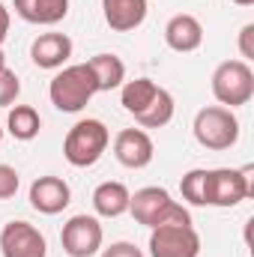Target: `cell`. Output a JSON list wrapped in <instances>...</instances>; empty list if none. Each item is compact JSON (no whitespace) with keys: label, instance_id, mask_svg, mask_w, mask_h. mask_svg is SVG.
<instances>
[{"label":"cell","instance_id":"cell-1","mask_svg":"<svg viewBox=\"0 0 254 257\" xmlns=\"http://www.w3.org/2000/svg\"><path fill=\"white\" fill-rule=\"evenodd\" d=\"M129 212L144 227H168V224H191V212L177 203L168 189L162 186H144L129 197Z\"/></svg>","mask_w":254,"mask_h":257},{"label":"cell","instance_id":"cell-2","mask_svg":"<svg viewBox=\"0 0 254 257\" xmlns=\"http://www.w3.org/2000/svg\"><path fill=\"white\" fill-rule=\"evenodd\" d=\"M99 93L96 87V78L90 72L87 63H75L66 66L63 72H57L48 84V96H51V105L63 114H78L81 108L90 105V99Z\"/></svg>","mask_w":254,"mask_h":257},{"label":"cell","instance_id":"cell-3","mask_svg":"<svg viewBox=\"0 0 254 257\" xmlns=\"http://www.w3.org/2000/svg\"><path fill=\"white\" fill-rule=\"evenodd\" d=\"M108 144H111L108 126H105L102 120L87 117V120H78L75 126L66 132L63 156L72 168H93V165L105 156Z\"/></svg>","mask_w":254,"mask_h":257},{"label":"cell","instance_id":"cell-4","mask_svg":"<svg viewBox=\"0 0 254 257\" xmlns=\"http://www.w3.org/2000/svg\"><path fill=\"white\" fill-rule=\"evenodd\" d=\"M251 194H254L251 168H215V171H206V180H203V203L206 206L230 209V206L242 203Z\"/></svg>","mask_w":254,"mask_h":257},{"label":"cell","instance_id":"cell-5","mask_svg":"<svg viewBox=\"0 0 254 257\" xmlns=\"http://www.w3.org/2000/svg\"><path fill=\"white\" fill-rule=\"evenodd\" d=\"M194 141L206 150H230L239 141V120L224 105H206L194 114Z\"/></svg>","mask_w":254,"mask_h":257},{"label":"cell","instance_id":"cell-6","mask_svg":"<svg viewBox=\"0 0 254 257\" xmlns=\"http://www.w3.org/2000/svg\"><path fill=\"white\" fill-rule=\"evenodd\" d=\"M212 96L224 108H242L254 96V69L245 60H224L212 72Z\"/></svg>","mask_w":254,"mask_h":257},{"label":"cell","instance_id":"cell-7","mask_svg":"<svg viewBox=\"0 0 254 257\" xmlns=\"http://www.w3.org/2000/svg\"><path fill=\"white\" fill-rule=\"evenodd\" d=\"M150 257H200V233L191 224L150 230Z\"/></svg>","mask_w":254,"mask_h":257},{"label":"cell","instance_id":"cell-8","mask_svg":"<svg viewBox=\"0 0 254 257\" xmlns=\"http://www.w3.org/2000/svg\"><path fill=\"white\" fill-rule=\"evenodd\" d=\"M102 224L96 215H72L60 230V245L69 257H93L102 248Z\"/></svg>","mask_w":254,"mask_h":257},{"label":"cell","instance_id":"cell-9","mask_svg":"<svg viewBox=\"0 0 254 257\" xmlns=\"http://www.w3.org/2000/svg\"><path fill=\"white\" fill-rule=\"evenodd\" d=\"M3 257H48V242L30 221H9L0 230Z\"/></svg>","mask_w":254,"mask_h":257},{"label":"cell","instance_id":"cell-10","mask_svg":"<svg viewBox=\"0 0 254 257\" xmlns=\"http://www.w3.org/2000/svg\"><path fill=\"white\" fill-rule=\"evenodd\" d=\"M114 156H117V162H120L123 168L141 171V168H147V165L153 162L156 144H153V138H150L144 128H123V132H117V138H114Z\"/></svg>","mask_w":254,"mask_h":257},{"label":"cell","instance_id":"cell-11","mask_svg":"<svg viewBox=\"0 0 254 257\" xmlns=\"http://www.w3.org/2000/svg\"><path fill=\"white\" fill-rule=\"evenodd\" d=\"M72 203V189L63 177H36L30 186V206L42 215H57Z\"/></svg>","mask_w":254,"mask_h":257},{"label":"cell","instance_id":"cell-12","mask_svg":"<svg viewBox=\"0 0 254 257\" xmlns=\"http://www.w3.org/2000/svg\"><path fill=\"white\" fill-rule=\"evenodd\" d=\"M165 42L171 51L177 54H189V51H197L203 45V24L189 15V12H180L174 15L168 24H165Z\"/></svg>","mask_w":254,"mask_h":257},{"label":"cell","instance_id":"cell-13","mask_svg":"<svg viewBox=\"0 0 254 257\" xmlns=\"http://www.w3.org/2000/svg\"><path fill=\"white\" fill-rule=\"evenodd\" d=\"M147 9L150 3L147 0H102V15H105V24L117 33H129V30H138L147 18Z\"/></svg>","mask_w":254,"mask_h":257},{"label":"cell","instance_id":"cell-14","mask_svg":"<svg viewBox=\"0 0 254 257\" xmlns=\"http://www.w3.org/2000/svg\"><path fill=\"white\" fill-rule=\"evenodd\" d=\"M72 57V39L66 33H42L30 45V60L39 69H60Z\"/></svg>","mask_w":254,"mask_h":257},{"label":"cell","instance_id":"cell-15","mask_svg":"<svg viewBox=\"0 0 254 257\" xmlns=\"http://www.w3.org/2000/svg\"><path fill=\"white\" fill-rule=\"evenodd\" d=\"M18 18H24L27 24H60L69 15V0H12Z\"/></svg>","mask_w":254,"mask_h":257},{"label":"cell","instance_id":"cell-16","mask_svg":"<svg viewBox=\"0 0 254 257\" xmlns=\"http://www.w3.org/2000/svg\"><path fill=\"white\" fill-rule=\"evenodd\" d=\"M129 197H132V192L117 180L99 183L93 192V209L102 218H120L123 212H129Z\"/></svg>","mask_w":254,"mask_h":257},{"label":"cell","instance_id":"cell-17","mask_svg":"<svg viewBox=\"0 0 254 257\" xmlns=\"http://www.w3.org/2000/svg\"><path fill=\"white\" fill-rule=\"evenodd\" d=\"M87 66H90V72H93V78H96L99 93L117 90V87H123V81H126V63H123L117 54H96V57L87 60Z\"/></svg>","mask_w":254,"mask_h":257},{"label":"cell","instance_id":"cell-18","mask_svg":"<svg viewBox=\"0 0 254 257\" xmlns=\"http://www.w3.org/2000/svg\"><path fill=\"white\" fill-rule=\"evenodd\" d=\"M159 93V84L153 78H135V81H123L120 87V105L126 108L132 117H138L150 102L153 96Z\"/></svg>","mask_w":254,"mask_h":257},{"label":"cell","instance_id":"cell-19","mask_svg":"<svg viewBox=\"0 0 254 257\" xmlns=\"http://www.w3.org/2000/svg\"><path fill=\"white\" fill-rule=\"evenodd\" d=\"M174 108H177V105H174V96H171L165 87H159V93H156L153 102L135 117V123L144 126V128H162L174 120Z\"/></svg>","mask_w":254,"mask_h":257},{"label":"cell","instance_id":"cell-20","mask_svg":"<svg viewBox=\"0 0 254 257\" xmlns=\"http://www.w3.org/2000/svg\"><path fill=\"white\" fill-rule=\"evenodd\" d=\"M6 128L15 141H33L42 128V117L33 105H15L9 111V120H6Z\"/></svg>","mask_w":254,"mask_h":257},{"label":"cell","instance_id":"cell-21","mask_svg":"<svg viewBox=\"0 0 254 257\" xmlns=\"http://www.w3.org/2000/svg\"><path fill=\"white\" fill-rule=\"evenodd\" d=\"M203 180H206V171H203V168H194V171H189V174L180 180L183 200H189L191 206H206V203H203Z\"/></svg>","mask_w":254,"mask_h":257},{"label":"cell","instance_id":"cell-22","mask_svg":"<svg viewBox=\"0 0 254 257\" xmlns=\"http://www.w3.org/2000/svg\"><path fill=\"white\" fill-rule=\"evenodd\" d=\"M18 93H21L18 75H15L9 66H3V69H0V108H9V105L18 99Z\"/></svg>","mask_w":254,"mask_h":257},{"label":"cell","instance_id":"cell-23","mask_svg":"<svg viewBox=\"0 0 254 257\" xmlns=\"http://www.w3.org/2000/svg\"><path fill=\"white\" fill-rule=\"evenodd\" d=\"M18 186H21V177H18V171H15L12 165H3V162H0V200H9V197H15Z\"/></svg>","mask_w":254,"mask_h":257},{"label":"cell","instance_id":"cell-24","mask_svg":"<svg viewBox=\"0 0 254 257\" xmlns=\"http://www.w3.org/2000/svg\"><path fill=\"white\" fill-rule=\"evenodd\" d=\"M102 257H144V251L135 242H111L108 248H102Z\"/></svg>","mask_w":254,"mask_h":257},{"label":"cell","instance_id":"cell-25","mask_svg":"<svg viewBox=\"0 0 254 257\" xmlns=\"http://www.w3.org/2000/svg\"><path fill=\"white\" fill-rule=\"evenodd\" d=\"M239 54H242L245 63L254 60V24H245L239 30Z\"/></svg>","mask_w":254,"mask_h":257},{"label":"cell","instance_id":"cell-26","mask_svg":"<svg viewBox=\"0 0 254 257\" xmlns=\"http://www.w3.org/2000/svg\"><path fill=\"white\" fill-rule=\"evenodd\" d=\"M9 21H12V18H9V9L0 3V45H3L6 36H9Z\"/></svg>","mask_w":254,"mask_h":257},{"label":"cell","instance_id":"cell-27","mask_svg":"<svg viewBox=\"0 0 254 257\" xmlns=\"http://www.w3.org/2000/svg\"><path fill=\"white\" fill-rule=\"evenodd\" d=\"M233 3H236V6H251L254 0H233Z\"/></svg>","mask_w":254,"mask_h":257},{"label":"cell","instance_id":"cell-28","mask_svg":"<svg viewBox=\"0 0 254 257\" xmlns=\"http://www.w3.org/2000/svg\"><path fill=\"white\" fill-rule=\"evenodd\" d=\"M3 66H6V57H3V51H0V69H3Z\"/></svg>","mask_w":254,"mask_h":257},{"label":"cell","instance_id":"cell-29","mask_svg":"<svg viewBox=\"0 0 254 257\" xmlns=\"http://www.w3.org/2000/svg\"><path fill=\"white\" fill-rule=\"evenodd\" d=\"M0 141H3V126H0Z\"/></svg>","mask_w":254,"mask_h":257}]
</instances>
